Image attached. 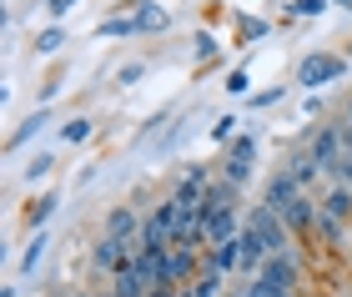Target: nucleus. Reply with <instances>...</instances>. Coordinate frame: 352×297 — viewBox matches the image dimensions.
Returning a JSON list of instances; mask_svg holds the SVG:
<instances>
[{"label": "nucleus", "mask_w": 352, "mask_h": 297, "mask_svg": "<svg viewBox=\"0 0 352 297\" xmlns=\"http://www.w3.org/2000/svg\"><path fill=\"white\" fill-rule=\"evenodd\" d=\"M342 151H347V126H342V121H322L317 136L307 142V156L317 162V171L332 177V182H342Z\"/></svg>", "instance_id": "obj_1"}, {"label": "nucleus", "mask_w": 352, "mask_h": 297, "mask_svg": "<svg viewBox=\"0 0 352 297\" xmlns=\"http://www.w3.org/2000/svg\"><path fill=\"white\" fill-rule=\"evenodd\" d=\"M242 222L257 232V237L267 242V252L277 257V252H292V232H287V222H282V212H272L267 201H257V207H247V217Z\"/></svg>", "instance_id": "obj_2"}, {"label": "nucleus", "mask_w": 352, "mask_h": 297, "mask_svg": "<svg viewBox=\"0 0 352 297\" xmlns=\"http://www.w3.org/2000/svg\"><path fill=\"white\" fill-rule=\"evenodd\" d=\"M342 76H347V60L342 56H332V51H317V56H307V60H302V66H297V86H327V81H342Z\"/></svg>", "instance_id": "obj_3"}, {"label": "nucleus", "mask_w": 352, "mask_h": 297, "mask_svg": "<svg viewBox=\"0 0 352 297\" xmlns=\"http://www.w3.org/2000/svg\"><path fill=\"white\" fill-rule=\"evenodd\" d=\"M131 257H136V242L101 237V242L91 247V267H96V272H106V277H116L121 267H131Z\"/></svg>", "instance_id": "obj_4"}, {"label": "nucleus", "mask_w": 352, "mask_h": 297, "mask_svg": "<svg viewBox=\"0 0 352 297\" xmlns=\"http://www.w3.org/2000/svg\"><path fill=\"white\" fill-rule=\"evenodd\" d=\"M257 283L297 292V283H302V272H297V252H277V257H267V262H262V272H257Z\"/></svg>", "instance_id": "obj_5"}, {"label": "nucleus", "mask_w": 352, "mask_h": 297, "mask_svg": "<svg viewBox=\"0 0 352 297\" xmlns=\"http://www.w3.org/2000/svg\"><path fill=\"white\" fill-rule=\"evenodd\" d=\"M247 222H236V207H212V217H206V247H221L232 237H242Z\"/></svg>", "instance_id": "obj_6"}, {"label": "nucleus", "mask_w": 352, "mask_h": 297, "mask_svg": "<svg viewBox=\"0 0 352 297\" xmlns=\"http://www.w3.org/2000/svg\"><path fill=\"white\" fill-rule=\"evenodd\" d=\"M236 247H242V272H236V277H242V283H252V277L262 272V262H267L272 252H267V242H262V237H257L252 227H242V237H236Z\"/></svg>", "instance_id": "obj_7"}, {"label": "nucleus", "mask_w": 352, "mask_h": 297, "mask_svg": "<svg viewBox=\"0 0 352 297\" xmlns=\"http://www.w3.org/2000/svg\"><path fill=\"white\" fill-rule=\"evenodd\" d=\"M166 283H171V287H191V283H197V247H171V257H166Z\"/></svg>", "instance_id": "obj_8"}, {"label": "nucleus", "mask_w": 352, "mask_h": 297, "mask_svg": "<svg viewBox=\"0 0 352 297\" xmlns=\"http://www.w3.org/2000/svg\"><path fill=\"white\" fill-rule=\"evenodd\" d=\"M282 222H287V232H292V237H302V232H312L317 227V201L302 192L297 201H287L282 207Z\"/></svg>", "instance_id": "obj_9"}, {"label": "nucleus", "mask_w": 352, "mask_h": 297, "mask_svg": "<svg viewBox=\"0 0 352 297\" xmlns=\"http://www.w3.org/2000/svg\"><path fill=\"white\" fill-rule=\"evenodd\" d=\"M141 222H146V217H136L131 207H111V217H106V237L136 242V237H141Z\"/></svg>", "instance_id": "obj_10"}, {"label": "nucleus", "mask_w": 352, "mask_h": 297, "mask_svg": "<svg viewBox=\"0 0 352 297\" xmlns=\"http://www.w3.org/2000/svg\"><path fill=\"white\" fill-rule=\"evenodd\" d=\"M297 197H302V186H297V177H292V171H277V177L267 182V197H262V201H267L272 212H282L287 201H297Z\"/></svg>", "instance_id": "obj_11"}, {"label": "nucleus", "mask_w": 352, "mask_h": 297, "mask_svg": "<svg viewBox=\"0 0 352 297\" xmlns=\"http://www.w3.org/2000/svg\"><path fill=\"white\" fill-rule=\"evenodd\" d=\"M206 267L221 272V277L242 272V247H236V237H232V242H221V247H206Z\"/></svg>", "instance_id": "obj_12"}, {"label": "nucleus", "mask_w": 352, "mask_h": 297, "mask_svg": "<svg viewBox=\"0 0 352 297\" xmlns=\"http://www.w3.org/2000/svg\"><path fill=\"white\" fill-rule=\"evenodd\" d=\"M317 207H322L332 222H352V186H347V182H338L322 201H317Z\"/></svg>", "instance_id": "obj_13"}, {"label": "nucleus", "mask_w": 352, "mask_h": 297, "mask_svg": "<svg viewBox=\"0 0 352 297\" xmlns=\"http://www.w3.org/2000/svg\"><path fill=\"white\" fill-rule=\"evenodd\" d=\"M111 292H116V297H146L151 283H146V277H141L136 267H121L116 277H111Z\"/></svg>", "instance_id": "obj_14"}, {"label": "nucleus", "mask_w": 352, "mask_h": 297, "mask_svg": "<svg viewBox=\"0 0 352 297\" xmlns=\"http://www.w3.org/2000/svg\"><path fill=\"white\" fill-rule=\"evenodd\" d=\"M252 162H257V142H252V136L242 131V136H236V142L227 146V166H236V171H252Z\"/></svg>", "instance_id": "obj_15"}, {"label": "nucleus", "mask_w": 352, "mask_h": 297, "mask_svg": "<svg viewBox=\"0 0 352 297\" xmlns=\"http://www.w3.org/2000/svg\"><path fill=\"white\" fill-rule=\"evenodd\" d=\"M126 6H136V25L141 30H166V10L156 6V0H126Z\"/></svg>", "instance_id": "obj_16"}, {"label": "nucleus", "mask_w": 352, "mask_h": 297, "mask_svg": "<svg viewBox=\"0 0 352 297\" xmlns=\"http://www.w3.org/2000/svg\"><path fill=\"white\" fill-rule=\"evenodd\" d=\"M282 171H292V177H297V186H302V192H307V186H312L317 177H322V171H317V162H312V156H307V151H297V156H292V162H287Z\"/></svg>", "instance_id": "obj_17"}, {"label": "nucleus", "mask_w": 352, "mask_h": 297, "mask_svg": "<svg viewBox=\"0 0 352 297\" xmlns=\"http://www.w3.org/2000/svg\"><path fill=\"white\" fill-rule=\"evenodd\" d=\"M201 207H236V182H212L201 197Z\"/></svg>", "instance_id": "obj_18"}, {"label": "nucleus", "mask_w": 352, "mask_h": 297, "mask_svg": "<svg viewBox=\"0 0 352 297\" xmlns=\"http://www.w3.org/2000/svg\"><path fill=\"white\" fill-rule=\"evenodd\" d=\"M51 212H56V197L51 192H45V197H36V201H30V207H25V227H45V222H51Z\"/></svg>", "instance_id": "obj_19"}, {"label": "nucleus", "mask_w": 352, "mask_h": 297, "mask_svg": "<svg viewBox=\"0 0 352 297\" xmlns=\"http://www.w3.org/2000/svg\"><path fill=\"white\" fill-rule=\"evenodd\" d=\"M60 142H66V146H81V142H91V121H86V116H71L66 126H60Z\"/></svg>", "instance_id": "obj_20"}, {"label": "nucleus", "mask_w": 352, "mask_h": 297, "mask_svg": "<svg viewBox=\"0 0 352 297\" xmlns=\"http://www.w3.org/2000/svg\"><path fill=\"white\" fill-rule=\"evenodd\" d=\"M317 237H322V242H332V247H342V237H347V232H342V222H332V217L322 212V207H317Z\"/></svg>", "instance_id": "obj_21"}, {"label": "nucleus", "mask_w": 352, "mask_h": 297, "mask_svg": "<svg viewBox=\"0 0 352 297\" xmlns=\"http://www.w3.org/2000/svg\"><path fill=\"white\" fill-rule=\"evenodd\" d=\"M191 297H221V272H212V267H206L201 277H197V283H191L186 287Z\"/></svg>", "instance_id": "obj_22"}, {"label": "nucleus", "mask_w": 352, "mask_h": 297, "mask_svg": "<svg viewBox=\"0 0 352 297\" xmlns=\"http://www.w3.org/2000/svg\"><path fill=\"white\" fill-rule=\"evenodd\" d=\"M60 45H66V30H60V25H45L41 36H36V51H41V56H56Z\"/></svg>", "instance_id": "obj_23"}, {"label": "nucleus", "mask_w": 352, "mask_h": 297, "mask_svg": "<svg viewBox=\"0 0 352 297\" xmlns=\"http://www.w3.org/2000/svg\"><path fill=\"white\" fill-rule=\"evenodd\" d=\"M136 15H111V21H101V36H136Z\"/></svg>", "instance_id": "obj_24"}, {"label": "nucleus", "mask_w": 352, "mask_h": 297, "mask_svg": "<svg viewBox=\"0 0 352 297\" xmlns=\"http://www.w3.org/2000/svg\"><path fill=\"white\" fill-rule=\"evenodd\" d=\"M41 126H45V111H36V116H25V126L10 136V146H25L30 136H41Z\"/></svg>", "instance_id": "obj_25"}, {"label": "nucleus", "mask_w": 352, "mask_h": 297, "mask_svg": "<svg viewBox=\"0 0 352 297\" xmlns=\"http://www.w3.org/2000/svg\"><path fill=\"white\" fill-rule=\"evenodd\" d=\"M236 126H242V121H236V116H221V121H217V126H212V142H227V146H232V142H236V136H242V131H236Z\"/></svg>", "instance_id": "obj_26"}, {"label": "nucleus", "mask_w": 352, "mask_h": 297, "mask_svg": "<svg viewBox=\"0 0 352 297\" xmlns=\"http://www.w3.org/2000/svg\"><path fill=\"white\" fill-rule=\"evenodd\" d=\"M141 76H146V60H126V66L116 71V86H136Z\"/></svg>", "instance_id": "obj_27"}, {"label": "nucleus", "mask_w": 352, "mask_h": 297, "mask_svg": "<svg viewBox=\"0 0 352 297\" xmlns=\"http://www.w3.org/2000/svg\"><path fill=\"white\" fill-rule=\"evenodd\" d=\"M51 166H56V162H51V156H45V151H41V156H36V162H30V166H25V182H30V186H36V182H45V177H51Z\"/></svg>", "instance_id": "obj_28"}, {"label": "nucleus", "mask_w": 352, "mask_h": 297, "mask_svg": "<svg viewBox=\"0 0 352 297\" xmlns=\"http://www.w3.org/2000/svg\"><path fill=\"white\" fill-rule=\"evenodd\" d=\"M41 257H45V232H36V242H30V247H25V257H21V267H25V272H36V262H41Z\"/></svg>", "instance_id": "obj_29"}, {"label": "nucleus", "mask_w": 352, "mask_h": 297, "mask_svg": "<svg viewBox=\"0 0 352 297\" xmlns=\"http://www.w3.org/2000/svg\"><path fill=\"white\" fill-rule=\"evenodd\" d=\"M247 86H252V76H247V66H236V71L227 76V91H232V96H247Z\"/></svg>", "instance_id": "obj_30"}, {"label": "nucleus", "mask_w": 352, "mask_h": 297, "mask_svg": "<svg viewBox=\"0 0 352 297\" xmlns=\"http://www.w3.org/2000/svg\"><path fill=\"white\" fill-rule=\"evenodd\" d=\"M322 10H327V0H292V15H307V21L322 15Z\"/></svg>", "instance_id": "obj_31"}, {"label": "nucleus", "mask_w": 352, "mask_h": 297, "mask_svg": "<svg viewBox=\"0 0 352 297\" xmlns=\"http://www.w3.org/2000/svg\"><path fill=\"white\" fill-rule=\"evenodd\" d=\"M236 36H242V41H262L267 25H262V21H242V25H236Z\"/></svg>", "instance_id": "obj_32"}, {"label": "nucleus", "mask_w": 352, "mask_h": 297, "mask_svg": "<svg viewBox=\"0 0 352 297\" xmlns=\"http://www.w3.org/2000/svg\"><path fill=\"white\" fill-rule=\"evenodd\" d=\"M342 126H347V121H342ZM342 182L352 186V131H347V151H342Z\"/></svg>", "instance_id": "obj_33"}, {"label": "nucleus", "mask_w": 352, "mask_h": 297, "mask_svg": "<svg viewBox=\"0 0 352 297\" xmlns=\"http://www.w3.org/2000/svg\"><path fill=\"white\" fill-rule=\"evenodd\" d=\"M71 6H76V0H45V10H51V15H66Z\"/></svg>", "instance_id": "obj_34"}, {"label": "nucleus", "mask_w": 352, "mask_h": 297, "mask_svg": "<svg viewBox=\"0 0 352 297\" xmlns=\"http://www.w3.org/2000/svg\"><path fill=\"white\" fill-rule=\"evenodd\" d=\"M176 292H182V287H151L146 297H176Z\"/></svg>", "instance_id": "obj_35"}, {"label": "nucleus", "mask_w": 352, "mask_h": 297, "mask_svg": "<svg viewBox=\"0 0 352 297\" xmlns=\"http://www.w3.org/2000/svg\"><path fill=\"white\" fill-rule=\"evenodd\" d=\"M232 297H257V287H252V283H242V287H236Z\"/></svg>", "instance_id": "obj_36"}, {"label": "nucleus", "mask_w": 352, "mask_h": 297, "mask_svg": "<svg viewBox=\"0 0 352 297\" xmlns=\"http://www.w3.org/2000/svg\"><path fill=\"white\" fill-rule=\"evenodd\" d=\"M342 121H347V131H352V96H347V111H342Z\"/></svg>", "instance_id": "obj_37"}, {"label": "nucleus", "mask_w": 352, "mask_h": 297, "mask_svg": "<svg viewBox=\"0 0 352 297\" xmlns=\"http://www.w3.org/2000/svg\"><path fill=\"white\" fill-rule=\"evenodd\" d=\"M71 297H96V292H86V287H76V292H71Z\"/></svg>", "instance_id": "obj_38"}, {"label": "nucleus", "mask_w": 352, "mask_h": 297, "mask_svg": "<svg viewBox=\"0 0 352 297\" xmlns=\"http://www.w3.org/2000/svg\"><path fill=\"white\" fill-rule=\"evenodd\" d=\"M332 6H342V10H352V0H332Z\"/></svg>", "instance_id": "obj_39"}]
</instances>
